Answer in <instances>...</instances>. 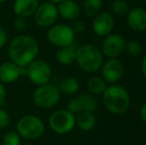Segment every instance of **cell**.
I'll return each instance as SVG.
<instances>
[{
  "instance_id": "cell-1",
  "label": "cell",
  "mask_w": 146,
  "mask_h": 145,
  "mask_svg": "<svg viewBox=\"0 0 146 145\" xmlns=\"http://www.w3.org/2000/svg\"><path fill=\"white\" fill-rule=\"evenodd\" d=\"M39 50V43L34 37L27 34H20L10 41L7 53L11 62L25 68L36 60Z\"/></svg>"
},
{
  "instance_id": "cell-2",
  "label": "cell",
  "mask_w": 146,
  "mask_h": 145,
  "mask_svg": "<svg viewBox=\"0 0 146 145\" xmlns=\"http://www.w3.org/2000/svg\"><path fill=\"white\" fill-rule=\"evenodd\" d=\"M104 105L110 113L120 115L123 114L130 105V97L128 91L122 85H110L102 93Z\"/></svg>"
},
{
  "instance_id": "cell-3",
  "label": "cell",
  "mask_w": 146,
  "mask_h": 145,
  "mask_svg": "<svg viewBox=\"0 0 146 145\" xmlns=\"http://www.w3.org/2000/svg\"><path fill=\"white\" fill-rule=\"evenodd\" d=\"M76 62L84 72L94 73L102 68L104 55L96 46L85 44L76 50Z\"/></svg>"
},
{
  "instance_id": "cell-4",
  "label": "cell",
  "mask_w": 146,
  "mask_h": 145,
  "mask_svg": "<svg viewBox=\"0 0 146 145\" xmlns=\"http://www.w3.org/2000/svg\"><path fill=\"white\" fill-rule=\"evenodd\" d=\"M16 131L20 137L26 140H35L40 138L45 132V124L40 117L33 114L22 116L16 124Z\"/></svg>"
},
{
  "instance_id": "cell-5",
  "label": "cell",
  "mask_w": 146,
  "mask_h": 145,
  "mask_svg": "<svg viewBox=\"0 0 146 145\" xmlns=\"http://www.w3.org/2000/svg\"><path fill=\"white\" fill-rule=\"evenodd\" d=\"M61 91L54 83L39 85L33 93V101L40 109H52L60 101Z\"/></svg>"
},
{
  "instance_id": "cell-6",
  "label": "cell",
  "mask_w": 146,
  "mask_h": 145,
  "mask_svg": "<svg viewBox=\"0 0 146 145\" xmlns=\"http://www.w3.org/2000/svg\"><path fill=\"white\" fill-rule=\"evenodd\" d=\"M76 125V115L68 109H58L49 117V126L57 134H67Z\"/></svg>"
},
{
  "instance_id": "cell-7",
  "label": "cell",
  "mask_w": 146,
  "mask_h": 145,
  "mask_svg": "<svg viewBox=\"0 0 146 145\" xmlns=\"http://www.w3.org/2000/svg\"><path fill=\"white\" fill-rule=\"evenodd\" d=\"M26 75L31 83L39 87L50 83L52 69L46 61L36 59L26 67Z\"/></svg>"
},
{
  "instance_id": "cell-8",
  "label": "cell",
  "mask_w": 146,
  "mask_h": 145,
  "mask_svg": "<svg viewBox=\"0 0 146 145\" xmlns=\"http://www.w3.org/2000/svg\"><path fill=\"white\" fill-rule=\"evenodd\" d=\"M75 37L76 33L73 28L67 24H54L47 32L49 42L59 48L72 46L75 41Z\"/></svg>"
},
{
  "instance_id": "cell-9",
  "label": "cell",
  "mask_w": 146,
  "mask_h": 145,
  "mask_svg": "<svg viewBox=\"0 0 146 145\" xmlns=\"http://www.w3.org/2000/svg\"><path fill=\"white\" fill-rule=\"evenodd\" d=\"M35 23L41 28H50L56 24L59 17L58 8L56 4L50 1H45L39 4L34 13Z\"/></svg>"
},
{
  "instance_id": "cell-10",
  "label": "cell",
  "mask_w": 146,
  "mask_h": 145,
  "mask_svg": "<svg viewBox=\"0 0 146 145\" xmlns=\"http://www.w3.org/2000/svg\"><path fill=\"white\" fill-rule=\"evenodd\" d=\"M124 38L118 34H108L102 43V53L108 59L117 58L125 51Z\"/></svg>"
},
{
  "instance_id": "cell-11",
  "label": "cell",
  "mask_w": 146,
  "mask_h": 145,
  "mask_svg": "<svg viewBox=\"0 0 146 145\" xmlns=\"http://www.w3.org/2000/svg\"><path fill=\"white\" fill-rule=\"evenodd\" d=\"M100 69H102V79L110 85H113L120 81L124 73V65L117 58L108 59L102 64Z\"/></svg>"
},
{
  "instance_id": "cell-12",
  "label": "cell",
  "mask_w": 146,
  "mask_h": 145,
  "mask_svg": "<svg viewBox=\"0 0 146 145\" xmlns=\"http://www.w3.org/2000/svg\"><path fill=\"white\" fill-rule=\"evenodd\" d=\"M92 31L96 35L106 37L111 33L114 27V17L108 11H100L92 20Z\"/></svg>"
},
{
  "instance_id": "cell-13",
  "label": "cell",
  "mask_w": 146,
  "mask_h": 145,
  "mask_svg": "<svg viewBox=\"0 0 146 145\" xmlns=\"http://www.w3.org/2000/svg\"><path fill=\"white\" fill-rule=\"evenodd\" d=\"M126 21L129 28L135 32H143L146 30V10L141 7L129 9Z\"/></svg>"
},
{
  "instance_id": "cell-14",
  "label": "cell",
  "mask_w": 146,
  "mask_h": 145,
  "mask_svg": "<svg viewBox=\"0 0 146 145\" xmlns=\"http://www.w3.org/2000/svg\"><path fill=\"white\" fill-rule=\"evenodd\" d=\"M21 77V67L7 61L0 65V81L2 83H13Z\"/></svg>"
},
{
  "instance_id": "cell-15",
  "label": "cell",
  "mask_w": 146,
  "mask_h": 145,
  "mask_svg": "<svg viewBox=\"0 0 146 145\" xmlns=\"http://www.w3.org/2000/svg\"><path fill=\"white\" fill-rule=\"evenodd\" d=\"M39 4V0H14L12 8L16 17L28 18L34 15Z\"/></svg>"
},
{
  "instance_id": "cell-16",
  "label": "cell",
  "mask_w": 146,
  "mask_h": 145,
  "mask_svg": "<svg viewBox=\"0 0 146 145\" xmlns=\"http://www.w3.org/2000/svg\"><path fill=\"white\" fill-rule=\"evenodd\" d=\"M57 6L59 16L65 20H76L81 14V7L74 0H63Z\"/></svg>"
},
{
  "instance_id": "cell-17",
  "label": "cell",
  "mask_w": 146,
  "mask_h": 145,
  "mask_svg": "<svg viewBox=\"0 0 146 145\" xmlns=\"http://www.w3.org/2000/svg\"><path fill=\"white\" fill-rule=\"evenodd\" d=\"M96 116L92 112L81 111L76 114V124L83 131H90L96 126Z\"/></svg>"
},
{
  "instance_id": "cell-18",
  "label": "cell",
  "mask_w": 146,
  "mask_h": 145,
  "mask_svg": "<svg viewBox=\"0 0 146 145\" xmlns=\"http://www.w3.org/2000/svg\"><path fill=\"white\" fill-rule=\"evenodd\" d=\"M56 60L62 66H71L76 62V50L72 46L60 48L56 53Z\"/></svg>"
},
{
  "instance_id": "cell-19",
  "label": "cell",
  "mask_w": 146,
  "mask_h": 145,
  "mask_svg": "<svg viewBox=\"0 0 146 145\" xmlns=\"http://www.w3.org/2000/svg\"><path fill=\"white\" fill-rule=\"evenodd\" d=\"M58 87L61 93L67 95H73L80 91V83L76 77H66L61 79Z\"/></svg>"
},
{
  "instance_id": "cell-20",
  "label": "cell",
  "mask_w": 146,
  "mask_h": 145,
  "mask_svg": "<svg viewBox=\"0 0 146 145\" xmlns=\"http://www.w3.org/2000/svg\"><path fill=\"white\" fill-rule=\"evenodd\" d=\"M108 87V83L100 77H92L87 83V89L90 95H102Z\"/></svg>"
},
{
  "instance_id": "cell-21",
  "label": "cell",
  "mask_w": 146,
  "mask_h": 145,
  "mask_svg": "<svg viewBox=\"0 0 146 145\" xmlns=\"http://www.w3.org/2000/svg\"><path fill=\"white\" fill-rule=\"evenodd\" d=\"M102 8V0H84L82 9L86 16L94 17Z\"/></svg>"
},
{
  "instance_id": "cell-22",
  "label": "cell",
  "mask_w": 146,
  "mask_h": 145,
  "mask_svg": "<svg viewBox=\"0 0 146 145\" xmlns=\"http://www.w3.org/2000/svg\"><path fill=\"white\" fill-rule=\"evenodd\" d=\"M82 101V107H83V111H90L94 112L98 109V101L94 97V95L90 93H81L79 95Z\"/></svg>"
},
{
  "instance_id": "cell-23",
  "label": "cell",
  "mask_w": 146,
  "mask_h": 145,
  "mask_svg": "<svg viewBox=\"0 0 146 145\" xmlns=\"http://www.w3.org/2000/svg\"><path fill=\"white\" fill-rule=\"evenodd\" d=\"M111 11L114 15L122 17L127 15L129 11V6L124 0H113L111 3Z\"/></svg>"
},
{
  "instance_id": "cell-24",
  "label": "cell",
  "mask_w": 146,
  "mask_h": 145,
  "mask_svg": "<svg viewBox=\"0 0 146 145\" xmlns=\"http://www.w3.org/2000/svg\"><path fill=\"white\" fill-rule=\"evenodd\" d=\"M2 145H21V137L15 130L8 131L2 138Z\"/></svg>"
},
{
  "instance_id": "cell-25",
  "label": "cell",
  "mask_w": 146,
  "mask_h": 145,
  "mask_svg": "<svg viewBox=\"0 0 146 145\" xmlns=\"http://www.w3.org/2000/svg\"><path fill=\"white\" fill-rule=\"evenodd\" d=\"M125 52L130 57H137L142 52V45L135 40L129 41L125 44Z\"/></svg>"
},
{
  "instance_id": "cell-26",
  "label": "cell",
  "mask_w": 146,
  "mask_h": 145,
  "mask_svg": "<svg viewBox=\"0 0 146 145\" xmlns=\"http://www.w3.org/2000/svg\"><path fill=\"white\" fill-rule=\"evenodd\" d=\"M67 109L69 111H71L72 113H74L76 115L79 112L83 111V107H82V101L80 97H75L73 99H71L67 103Z\"/></svg>"
},
{
  "instance_id": "cell-27",
  "label": "cell",
  "mask_w": 146,
  "mask_h": 145,
  "mask_svg": "<svg viewBox=\"0 0 146 145\" xmlns=\"http://www.w3.org/2000/svg\"><path fill=\"white\" fill-rule=\"evenodd\" d=\"M10 124V115L6 109L0 107V129H5Z\"/></svg>"
},
{
  "instance_id": "cell-28",
  "label": "cell",
  "mask_w": 146,
  "mask_h": 145,
  "mask_svg": "<svg viewBox=\"0 0 146 145\" xmlns=\"http://www.w3.org/2000/svg\"><path fill=\"white\" fill-rule=\"evenodd\" d=\"M28 22L27 18L23 17H16V19L14 20V29L18 32H23L27 29Z\"/></svg>"
},
{
  "instance_id": "cell-29",
  "label": "cell",
  "mask_w": 146,
  "mask_h": 145,
  "mask_svg": "<svg viewBox=\"0 0 146 145\" xmlns=\"http://www.w3.org/2000/svg\"><path fill=\"white\" fill-rule=\"evenodd\" d=\"M8 42V35L3 27L0 26V49H2Z\"/></svg>"
},
{
  "instance_id": "cell-30",
  "label": "cell",
  "mask_w": 146,
  "mask_h": 145,
  "mask_svg": "<svg viewBox=\"0 0 146 145\" xmlns=\"http://www.w3.org/2000/svg\"><path fill=\"white\" fill-rule=\"evenodd\" d=\"M72 28L75 33H83L86 29V24L83 21H76Z\"/></svg>"
},
{
  "instance_id": "cell-31",
  "label": "cell",
  "mask_w": 146,
  "mask_h": 145,
  "mask_svg": "<svg viewBox=\"0 0 146 145\" xmlns=\"http://www.w3.org/2000/svg\"><path fill=\"white\" fill-rule=\"evenodd\" d=\"M6 99V89L4 87V83H2L0 81V107L4 105Z\"/></svg>"
},
{
  "instance_id": "cell-32",
  "label": "cell",
  "mask_w": 146,
  "mask_h": 145,
  "mask_svg": "<svg viewBox=\"0 0 146 145\" xmlns=\"http://www.w3.org/2000/svg\"><path fill=\"white\" fill-rule=\"evenodd\" d=\"M139 115H140V118L144 123H146V103L141 107L140 111H139Z\"/></svg>"
},
{
  "instance_id": "cell-33",
  "label": "cell",
  "mask_w": 146,
  "mask_h": 145,
  "mask_svg": "<svg viewBox=\"0 0 146 145\" xmlns=\"http://www.w3.org/2000/svg\"><path fill=\"white\" fill-rule=\"evenodd\" d=\"M141 69H142V73H143V75H144V77L146 79V55H145L144 58H143L142 66H141Z\"/></svg>"
},
{
  "instance_id": "cell-34",
  "label": "cell",
  "mask_w": 146,
  "mask_h": 145,
  "mask_svg": "<svg viewBox=\"0 0 146 145\" xmlns=\"http://www.w3.org/2000/svg\"><path fill=\"white\" fill-rule=\"evenodd\" d=\"M48 1L53 2V3L57 4V3H60V2H61V1H63V0H48Z\"/></svg>"
},
{
  "instance_id": "cell-35",
  "label": "cell",
  "mask_w": 146,
  "mask_h": 145,
  "mask_svg": "<svg viewBox=\"0 0 146 145\" xmlns=\"http://www.w3.org/2000/svg\"><path fill=\"white\" fill-rule=\"evenodd\" d=\"M6 0H0V4H2V3H4V2H5Z\"/></svg>"
},
{
  "instance_id": "cell-36",
  "label": "cell",
  "mask_w": 146,
  "mask_h": 145,
  "mask_svg": "<svg viewBox=\"0 0 146 145\" xmlns=\"http://www.w3.org/2000/svg\"><path fill=\"white\" fill-rule=\"evenodd\" d=\"M142 1H143V2H145V3H146V0H142Z\"/></svg>"
}]
</instances>
